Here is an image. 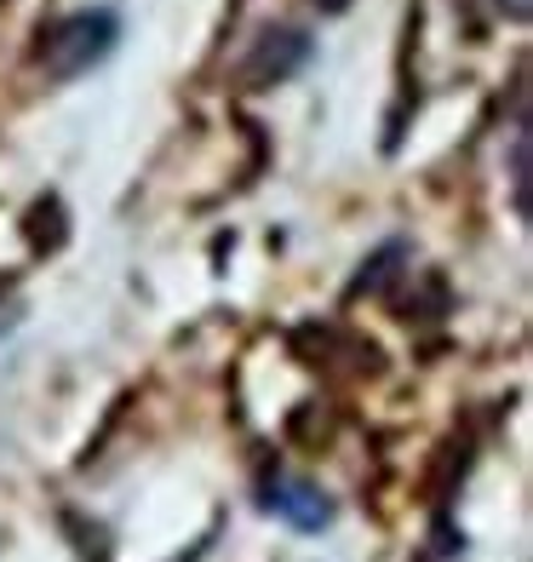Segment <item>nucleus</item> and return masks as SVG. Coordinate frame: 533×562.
I'll use <instances>...</instances> for the list:
<instances>
[{
	"mask_svg": "<svg viewBox=\"0 0 533 562\" xmlns=\"http://www.w3.org/2000/svg\"><path fill=\"white\" fill-rule=\"evenodd\" d=\"M121 41V18L110 7H92V12H69L58 23H46L35 35V64L53 75V81H75V75L98 69Z\"/></svg>",
	"mask_w": 533,
	"mask_h": 562,
	"instance_id": "f257e3e1",
	"label": "nucleus"
},
{
	"mask_svg": "<svg viewBox=\"0 0 533 562\" xmlns=\"http://www.w3.org/2000/svg\"><path fill=\"white\" fill-rule=\"evenodd\" d=\"M259 505L270 510V517H282L287 528H298V533H321V528H333V517H339V505L327 499L310 476H287V471L264 476Z\"/></svg>",
	"mask_w": 533,
	"mask_h": 562,
	"instance_id": "f03ea898",
	"label": "nucleus"
},
{
	"mask_svg": "<svg viewBox=\"0 0 533 562\" xmlns=\"http://www.w3.org/2000/svg\"><path fill=\"white\" fill-rule=\"evenodd\" d=\"M304 64H310V35L304 30H264L252 41V53L241 58V87H252V92L282 87Z\"/></svg>",
	"mask_w": 533,
	"mask_h": 562,
	"instance_id": "7ed1b4c3",
	"label": "nucleus"
},
{
	"mask_svg": "<svg viewBox=\"0 0 533 562\" xmlns=\"http://www.w3.org/2000/svg\"><path fill=\"white\" fill-rule=\"evenodd\" d=\"M511 184H517V213L528 218V133L511 138Z\"/></svg>",
	"mask_w": 533,
	"mask_h": 562,
	"instance_id": "20e7f679",
	"label": "nucleus"
},
{
	"mask_svg": "<svg viewBox=\"0 0 533 562\" xmlns=\"http://www.w3.org/2000/svg\"><path fill=\"white\" fill-rule=\"evenodd\" d=\"M494 7H499V12H504V18H517V23H522V18H528V0H494Z\"/></svg>",
	"mask_w": 533,
	"mask_h": 562,
	"instance_id": "39448f33",
	"label": "nucleus"
}]
</instances>
